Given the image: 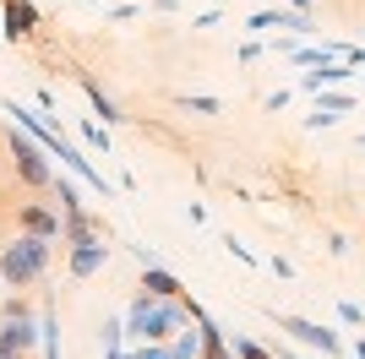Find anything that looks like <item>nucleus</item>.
<instances>
[{
    "label": "nucleus",
    "mask_w": 365,
    "mask_h": 359,
    "mask_svg": "<svg viewBox=\"0 0 365 359\" xmlns=\"http://www.w3.org/2000/svg\"><path fill=\"white\" fill-rule=\"evenodd\" d=\"M6 115H16V125H22V131H28V136H38V142H44V147H49V158H61V164L71 169V175L82 180L88 191H98V196H104V202H109V196H115V185H109V180L98 175V169H93V164H88V152L76 147V142H66V136L55 131V125H44V120H38V115H28V109L16 104V98H11V104H6Z\"/></svg>",
    "instance_id": "obj_1"
},
{
    "label": "nucleus",
    "mask_w": 365,
    "mask_h": 359,
    "mask_svg": "<svg viewBox=\"0 0 365 359\" xmlns=\"http://www.w3.org/2000/svg\"><path fill=\"white\" fill-rule=\"evenodd\" d=\"M185 321H191V316L180 311V299H153V294H137L131 311H125V332L142 338V343H169Z\"/></svg>",
    "instance_id": "obj_2"
},
{
    "label": "nucleus",
    "mask_w": 365,
    "mask_h": 359,
    "mask_svg": "<svg viewBox=\"0 0 365 359\" xmlns=\"http://www.w3.org/2000/svg\"><path fill=\"white\" fill-rule=\"evenodd\" d=\"M49 245L55 239H44V234H22V239H11L6 251H0V278L11 288H28V283H38L49 272Z\"/></svg>",
    "instance_id": "obj_3"
},
{
    "label": "nucleus",
    "mask_w": 365,
    "mask_h": 359,
    "mask_svg": "<svg viewBox=\"0 0 365 359\" xmlns=\"http://www.w3.org/2000/svg\"><path fill=\"white\" fill-rule=\"evenodd\" d=\"M11 164H16V180L33 185V191H49L55 185V169H49V147L38 136H28L22 125L11 131Z\"/></svg>",
    "instance_id": "obj_4"
},
{
    "label": "nucleus",
    "mask_w": 365,
    "mask_h": 359,
    "mask_svg": "<svg viewBox=\"0 0 365 359\" xmlns=\"http://www.w3.org/2000/svg\"><path fill=\"white\" fill-rule=\"evenodd\" d=\"M278 332H289L294 343H305V348H322V354H344V338H338L333 327H317V321H305V316H278Z\"/></svg>",
    "instance_id": "obj_5"
},
{
    "label": "nucleus",
    "mask_w": 365,
    "mask_h": 359,
    "mask_svg": "<svg viewBox=\"0 0 365 359\" xmlns=\"http://www.w3.org/2000/svg\"><path fill=\"white\" fill-rule=\"evenodd\" d=\"M88 239H104V224H98L88 207L61 212V245H88Z\"/></svg>",
    "instance_id": "obj_6"
},
{
    "label": "nucleus",
    "mask_w": 365,
    "mask_h": 359,
    "mask_svg": "<svg viewBox=\"0 0 365 359\" xmlns=\"http://www.w3.org/2000/svg\"><path fill=\"white\" fill-rule=\"evenodd\" d=\"M16 229H22V234L61 239V212H49L44 202H22V207H16Z\"/></svg>",
    "instance_id": "obj_7"
},
{
    "label": "nucleus",
    "mask_w": 365,
    "mask_h": 359,
    "mask_svg": "<svg viewBox=\"0 0 365 359\" xmlns=\"http://www.w3.org/2000/svg\"><path fill=\"white\" fill-rule=\"evenodd\" d=\"M66 267H71V278H93V272H104V261H109V245L104 239H88V245H66Z\"/></svg>",
    "instance_id": "obj_8"
},
{
    "label": "nucleus",
    "mask_w": 365,
    "mask_h": 359,
    "mask_svg": "<svg viewBox=\"0 0 365 359\" xmlns=\"http://www.w3.org/2000/svg\"><path fill=\"white\" fill-rule=\"evenodd\" d=\"M142 294H153V299H185V288H180V278H175V272L142 261Z\"/></svg>",
    "instance_id": "obj_9"
},
{
    "label": "nucleus",
    "mask_w": 365,
    "mask_h": 359,
    "mask_svg": "<svg viewBox=\"0 0 365 359\" xmlns=\"http://www.w3.org/2000/svg\"><path fill=\"white\" fill-rule=\"evenodd\" d=\"M38 28V6L33 0H6V38H28Z\"/></svg>",
    "instance_id": "obj_10"
},
{
    "label": "nucleus",
    "mask_w": 365,
    "mask_h": 359,
    "mask_svg": "<svg viewBox=\"0 0 365 359\" xmlns=\"http://www.w3.org/2000/svg\"><path fill=\"white\" fill-rule=\"evenodd\" d=\"M197 332H202V359H229V338L207 321V316L197 321Z\"/></svg>",
    "instance_id": "obj_11"
},
{
    "label": "nucleus",
    "mask_w": 365,
    "mask_h": 359,
    "mask_svg": "<svg viewBox=\"0 0 365 359\" xmlns=\"http://www.w3.org/2000/svg\"><path fill=\"white\" fill-rule=\"evenodd\" d=\"M82 88H88V104L98 109V115H104V125H109V120H120V109H115V98H109V93L98 88V82H82Z\"/></svg>",
    "instance_id": "obj_12"
},
{
    "label": "nucleus",
    "mask_w": 365,
    "mask_h": 359,
    "mask_svg": "<svg viewBox=\"0 0 365 359\" xmlns=\"http://www.w3.org/2000/svg\"><path fill=\"white\" fill-rule=\"evenodd\" d=\"M38 327H44V359H61V327H55V316H38Z\"/></svg>",
    "instance_id": "obj_13"
},
{
    "label": "nucleus",
    "mask_w": 365,
    "mask_h": 359,
    "mask_svg": "<svg viewBox=\"0 0 365 359\" xmlns=\"http://www.w3.org/2000/svg\"><path fill=\"white\" fill-rule=\"evenodd\" d=\"M49 191L61 196V212H71V207H82V191H76L71 180H61V175H55V185H49Z\"/></svg>",
    "instance_id": "obj_14"
},
{
    "label": "nucleus",
    "mask_w": 365,
    "mask_h": 359,
    "mask_svg": "<svg viewBox=\"0 0 365 359\" xmlns=\"http://www.w3.org/2000/svg\"><path fill=\"white\" fill-rule=\"evenodd\" d=\"M175 104H180V109H191V115H218V109H224L218 98H191V93H185V98H175Z\"/></svg>",
    "instance_id": "obj_15"
},
{
    "label": "nucleus",
    "mask_w": 365,
    "mask_h": 359,
    "mask_svg": "<svg viewBox=\"0 0 365 359\" xmlns=\"http://www.w3.org/2000/svg\"><path fill=\"white\" fill-rule=\"evenodd\" d=\"M82 142H88L93 152H109V131H104V125H93V120L82 125Z\"/></svg>",
    "instance_id": "obj_16"
},
{
    "label": "nucleus",
    "mask_w": 365,
    "mask_h": 359,
    "mask_svg": "<svg viewBox=\"0 0 365 359\" xmlns=\"http://www.w3.org/2000/svg\"><path fill=\"white\" fill-rule=\"evenodd\" d=\"M235 359H278V354H267V348L251 343V338H235Z\"/></svg>",
    "instance_id": "obj_17"
},
{
    "label": "nucleus",
    "mask_w": 365,
    "mask_h": 359,
    "mask_svg": "<svg viewBox=\"0 0 365 359\" xmlns=\"http://www.w3.org/2000/svg\"><path fill=\"white\" fill-rule=\"evenodd\" d=\"M317 109H327V115H349V109H354V98H349V93H327V98H322Z\"/></svg>",
    "instance_id": "obj_18"
},
{
    "label": "nucleus",
    "mask_w": 365,
    "mask_h": 359,
    "mask_svg": "<svg viewBox=\"0 0 365 359\" xmlns=\"http://www.w3.org/2000/svg\"><path fill=\"white\" fill-rule=\"evenodd\" d=\"M131 359H169V348H164V343H148V348H137Z\"/></svg>",
    "instance_id": "obj_19"
},
{
    "label": "nucleus",
    "mask_w": 365,
    "mask_h": 359,
    "mask_svg": "<svg viewBox=\"0 0 365 359\" xmlns=\"http://www.w3.org/2000/svg\"><path fill=\"white\" fill-rule=\"evenodd\" d=\"M104 359H131V354H125V348H104Z\"/></svg>",
    "instance_id": "obj_20"
},
{
    "label": "nucleus",
    "mask_w": 365,
    "mask_h": 359,
    "mask_svg": "<svg viewBox=\"0 0 365 359\" xmlns=\"http://www.w3.org/2000/svg\"><path fill=\"white\" fill-rule=\"evenodd\" d=\"M0 359H28V354H11V348H0Z\"/></svg>",
    "instance_id": "obj_21"
},
{
    "label": "nucleus",
    "mask_w": 365,
    "mask_h": 359,
    "mask_svg": "<svg viewBox=\"0 0 365 359\" xmlns=\"http://www.w3.org/2000/svg\"><path fill=\"white\" fill-rule=\"evenodd\" d=\"M289 6H294V11H305V6H311V0H289Z\"/></svg>",
    "instance_id": "obj_22"
},
{
    "label": "nucleus",
    "mask_w": 365,
    "mask_h": 359,
    "mask_svg": "<svg viewBox=\"0 0 365 359\" xmlns=\"http://www.w3.org/2000/svg\"><path fill=\"white\" fill-rule=\"evenodd\" d=\"M354 359H365V343H354Z\"/></svg>",
    "instance_id": "obj_23"
},
{
    "label": "nucleus",
    "mask_w": 365,
    "mask_h": 359,
    "mask_svg": "<svg viewBox=\"0 0 365 359\" xmlns=\"http://www.w3.org/2000/svg\"><path fill=\"white\" fill-rule=\"evenodd\" d=\"M360 147H365V142H360Z\"/></svg>",
    "instance_id": "obj_24"
}]
</instances>
